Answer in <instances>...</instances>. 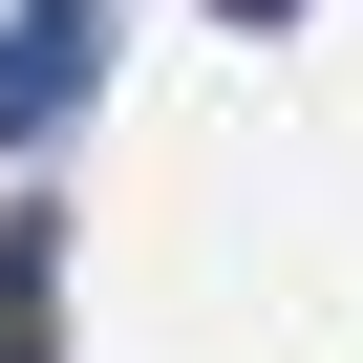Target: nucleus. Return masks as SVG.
Masks as SVG:
<instances>
[{
	"label": "nucleus",
	"instance_id": "obj_1",
	"mask_svg": "<svg viewBox=\"0 0 363 363\" xmlns=\"http://www.w3.org/2000/svg\"><path fill=\"white\" fill-rule=\"evenodd\" d=\"M107 86V0H0V150H65Z\"/></svg>",
	"mask_w": 363,
	"mask_h": 363
},
{
	"label": "nucleus",
	"instance_id": "obj_2",
	"mask_svg": "<svg viewBox=\"0 0 363 363\" xmlns=\"http://www.w3.org/2000/svg\"><path fill=\"white\" fill-rule=\"evenodd\" d=\"M214 22H299V0H214Z\"/></svg>",
	"mask_w": 363,
	"mask_h": 363
}]
</instances>
